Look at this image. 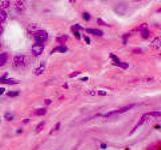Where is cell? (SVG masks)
Masks as SVG:
<instances>
[{
  "mask_svg": "<svg viewBox=\"0 0 161 150\" xmlns=\"http://www.w3.org/2000/svg\"><path fill=\"white\" fill-rule=\"evenodd\" d=\"M110 56H111V58L113 59V61H114V62H115V64H118V63L121 62V61L119 60V58H118V57H116L114 54H110Z\"/></svg>",
  "mask_w": 161,
  "mask_h": 150,
  "instance_id": "21",
  "label": "cell"
},
{
  "mask_svg": "<svg viewBox=\"0 0 161 150\" xmlns=\"http://www.w3.org/2000/svg\"><path fill=\"white\" fill-rule=\"evenodd\" d=\"M97 94H99V95H106V92L105 91H102V90H100V91H98L97 92Z\"/></svg>",
  "mask_w": 161,
  "mask_h": 150,
  "instance_id": "27",
  "label": "cell"
},
{
  "mask_svg": "<svg viewBox=\"0 0 161 150\" xmlns=\"http://www.w3.org/2000/svg\"><path fill=\"white\" fill-rule=\"evenodd\" d=\"M7 57H8L7 53H1V54H0V67L3 66V65L6 63Z\"/></svg>",
  "mask_w": 161,
  "mask_h": 150,
  "instance_id": "10",
  "label": "cell"
},
{
  "mask_svg": "<svg viewBox=\"0 0 161 150\" xmlns=\"http://www.w3.org/2000/svg\"><path fill=\"white\" fill-rule=\"evenodd\" d=\"M33 38H34V40L36 43H40V44H42L44 41L48 40V34L46 30H38L37 32H35L34 34H33Z\"/></svg>",
  "mask_w": 161,
  "mask_h": 150,
  "instance_id": "1",
  "label": "cell"
},
{
  "mask_svg": "<svg viewBox=\"0 0 161 150\" xmlns=\"http://www.w3.org/2000/svg\"><path fill=\"white\" fill-rule=\"evenodd\" d=\"M116 65H117V66L122 67V68H124V69H126L127 67H128V64H127V63H122V62L118 63V64H116Z\"/></svg>",
  "mask_w": 161,
  "mask_h": 150,
  "instance_id": "25",
  "label": "cell"
},
{
  "mask_svg": "<svg viewBox=\"0 0 161 150\" xmlns=\"http://www.w3.org/2000/svg\"><path fill=\"white\" fill-rule=\"evenodd\" d=\"M44 103H46V104H50V103H52V100H50V99H46V100H44Z\"/></svg>",
  "mask_w": 161,
  "mask_h": 150,
  "instance_id": "31",
  "label": "cell"
},
{
  "mask_svg": "<svg viewBox=\"0 0 161 150\" xmlns=\"http://www.w3.org/2000/svg\"><path fill=\"white\" fill-rule=\"evenodd\" d=\"M101 147L103 148V149H105V148L107 147V145H106V144H104V143H102V144H101Z\"/></svg>",
  "mask_w": 161,
  "mask_h": 150,
  "instance_id": "34",
  "label": "cell"
},
{
  "mask_svg": "<svg viewBox=\"0 0 161 150\" xmlns=\"http://www.w3.org/2000/svg\"><path fill=\"white\" fill-rule=\"evenodd\" d=\"M44 69H46V66H44V64L40 65V66H38L36 70H35V75H40L44 71Z\"/></svg>",
  "mask_w": 161,
  "mask_h": 150,
  "instance_id": "13",
  "label": "cell"
},
{
  "mask_svg": "<svg viewBox=\"0 0 161 150\" xmlns=\"http://www.w3.org/2000/svg\"><path fill=\"white\" fill-rule=\"evenodd\" d=\"M36 115H39V116H42V115H44V114L46 113V110L44 109V108H39V109H37V110H35V112H34Z\"/></svg>",
  "mask_w": 161,
  "mask_h": 150,
  "instance_id": "17",
  "label": "cell"
},
{
  "mask_svg": "<svg viewBox=\"0 0 161 150\" xmlns=\"http://www.w3.org/2000/svg\"><path fill=\"white\" fill-rule=\"evenodd\" d=\"M0 82H3V83H6V84H15L17 81H16V80H14V79H10V78H8V79L1 78V79H0Z\"/></svg>",
  "mask_w": 161,
  "mask_h": 150,
  "instance_id": "12",
  "label": "cell"
},
{
  "mask_svg": "<svg viewBox=\"0 0 161 150\" xmlns=\"http://www.w3.org/2000/svg\"><path fill=\"white\" fill-rule=\"evenodd\" d=\"M15 8H17V10L22 12L25 9V2H23V1H17L15 3Z\"/></svg>",
  "mask_w": 161,
  "mask_h": 150,
  "instance_id": "8",
  "label": "cell"
},
{
  "mask_svg": "<svg viewBox=\"0 0 161 150\" xmlns=\"http://www.w3.org/2000/svg\"><path fill=\"white\" fill-rule=\"evenodd\" d=\"M10 5V2L9 1H6V0H2L0 1V8H7Z\"/></svg>",
  "mask_w": 161,
  "mask_h": 150,
  "instance_id": "14",
  "label": "cell"
},
{
  "mask_svg": "<svg viewBox=\"0 0 161 150\" xmlns=\"http://www.w3.org/2000/svg\"><path fill=\"white\" fill-rule=\"evenodd\" d=\"M44 44L35 43V44L32 46V48H31V52H32V54L34 55V56H38V55H40L42 52H44Z\"/></svg>",
  "mask_w": 161,
  "mask_h": 150,
  "instance_id": "3",
  "label": "cell"
},
{
  "mask_svg": "<svg viewBox=\"0 0 161 150\" xmlns=\"http://www.w3.org/2000/svg\"><path fill=\"white\" fill-rule=\"evenodd\" d=\"M19 94L18 91H9L7 92V96H9V97H15V96H17Z\"/></svg>",
  "mask_w": 161,
  "mask_h": 150,
  "instance_id": "19",
  "label": "cell"
},
{
  "mask_svg": "<svg viewBox=\"0 0 161 150\" xmlns=\"http://www.w3.org/2000/svg\"><path fill=\"white\" fill-rule=\"evenodd\" d=\"M6 17H7L6 11L3 10V9H0V22H4L6 20Z\"/></svg>",
  "mask_w": 161,
  "mask_h": 150,
  "instance_id": "11",
  "label": "cell"
},
{
  "mask_svg": "<svg viewBox=\"0 0 161 150\" xmlns=\"http://www.w3.org/2000/svg\"><path fill=\"white\" fill-rule=\"evenodd\" d=\"M26 64V57L23 55H16L13 58V66L14 67H22Z\"/></svg>",
  "mask_w": 161,
  "mask_h": 150,
  "instance_id": "2",
  "label": "cell"
},
{
  "mask_svg": "<svg viewBox=\"0 0 161 150\" xmlns=\"http://www.w3.org/2000/svg\"><path fill=\"white\" fill-rule=\"evenodd\" d=\"M135 105H136V104H130V105H126V106H124V107H122V108H120V109L116 110V111H115V114H118V113H124L125 111H127V110L131 109V108L134 107Z\"/></svg>",
  "mask_w": 161,
  "mask_h": 150,
  "instance_id": "6",
  "label": "cell"
},
{
  "mask_svg": "<svg viewBox=\"0 0 161 150\" xmlns=\"http://www.w3.org/2000/svg\"><path fill=\"white\" fill-rule=\"evenodd\" d=\"M66 40H68V36H66V35H62V36L58 37V38H56V41L60 42V43H64Z\"/></svg>",
  "mask_w": 161,
  "mask_h": 150,
  "instance_id": "18",
  "label": "cell"
},
{
  "mask_svg": "<svg viewBox=\"0 0 161 150\" xmlns=\"http://www.w3.org/2000/svg\"><path fill=\"white\" fill-rule=\"evenodd\" d=\"M4 91H5V88L4 87H0V95L4 93Z\"/></svg>",
  "mask_w": 161,
  "mask_h": 150,
  "instance_id": "30",
  "label": "cell"
},
{
  "mask_svg": "<svg viewBox=\"0 0 161 150\" xmlns=\"http://www.w3.org/2000/svg\"><path fill=\"white\" fill-rule=\"evenodd\" d=\"M141 36H142L143 38H145V39L148 38V37H149V31H148V29H147V28L142 29V30H141Z\"/></svg>",
  "mask_w": 161,
  "mask_h": 150,
  "instance_id": "15",
  "label": "cell"
},
{
  "mask_svg": "<svg viewBox=\"0 0 161 150\" xmlns=\"http://www.w3.org/2000/svg\"><path fill=\"white\" fill-rule=\"evenodd\" d=\"M60 123H58V124H56V127H54V129L52 130V132H54V130H58V127H60Z\"/></svg>",
  "mask_w": 161,
  "mask_h": 150,
  "instance_id": "29",
  "label": "cell"
},
{
  "mask_svg": "<svg viewBox=\"0 0 161 150\" xmlns=\"http://www.w3.org/2000/svg\"><path fill=\"white\" fill-rule=\"evenodd\" d=\"M2 32H3V28H2V26L0 25V35L2 34Z\"/></svg>",
  "mask_w": 161,
  "mask_h": 150,
  "instance_id": "35",
  "label": "cell"
},
{
  "mask_svg": "<svg viewBox=\"0 0 161 150\" xmlns=\"http://www.w3.org/2000/svg\"><path fill=\"white\" fill-rule=\"evenodd\" d=\"M160 45H161V41L159 37H155L150 43V47L153 49H159L160 48Z\"/></svg>",
  "mask_w": 161,
  "mask_h": 150,
  "instance_id": "4",
  "label": "cell"
},
{
  "mask_svg": "<svg viewBox=\"0 0 161 150\" xmlns=\"http://www.w3.org/2000/svg\"><path fill=\"white\" fill-rule=\"evenodd\" d=\"M0 46H1V44H0Z\"/></svg>",
  "mask_w": 161,
  "mask_h": 150,
  "instance_id": "36",
  "label": "cell"
},
{
  "mask_svg": "<svg viewBox=\"0 0 161 150\" xmlns=\"http://www.w3.org/2000/svg\"><path fill=\"white\" fill-rule=\"evenodd\" d=\"M5 119L8 120V121H10V120L13 119V115L11 113H6L5 114Z\"/></svg>",
  "mask_w": 161,
  "mask_h": 150,
  "instance_id": "24",
  "label": "cell"
},
{
  "mask_svg": "<svg viewBox=\"0 0 161 150\" xmlns=\"http://www.w3.org/2000/svg\"><path fill=\"white\" fill-rule=\"evenodd\" d=\"M98 23H99V24H101V25H107L105 22H103V21H102V19H100V18L98 19Z\"/></svg>",
  "mask_w": 161,
  "mask_h": 150,
  "instance_id": "28",
  "label": "cell"
},
{
  "mask_svg": "<svg viewBox=\"0 0 161 150\" xmlns=\"http://www.w3.org/2000/svg\"><path fill=\"white\" fill-rule=\"evenodd\" d=\"M66 50H68V48H66V46H58V47H56V48L54 49V52H62V53H64V52H66Z\"/></svg>",
  "mask_w": 161,
  "mask_h": 150,
  "instance_id": "16",
  "label": "cell"
},
{
  "mask_svg": "<svg viewBox=\"0 0 161 150\" xmlns=\"http://www.w3.org/2000/svg\"><path fill=\"white\" fill-rule=\"evenodd\" d=\"M133 52L134 53H141V49H135V50H133Z\"/></svg>",
  "mask_w": 161,
  "mask_h": 150,
  "instance_id": "32",
  "label": "cell"
},
{
  "mask_svg": "<svg viewBox=\"0 0 161 150\" xmlns=\"http://www.w3.org/2000/svg\"><path fill=\"white\" fill-rule=\"evenodd\" d=\"M78 74H80V72H78V71H76V72L72 73V74H70V77H76V75H78Z\"/></svg>",
  "mask_w": 161,
  "mask_h": 150,
  "instance_id": "26",
  "label": "cell"
},
{
  "mask_svg": "<svg viewBox=\"0 0 161 150\" xmlns=\"http://www.w3.org/2000/svg\"><path fill=\"white\" fill-rule=\"evenodd\" d=\"M147 117H148V114H144V115H142V117L140 118V120H139V122H138V123H137V125L135 126V127L132 129V132H134L135 130L137 129V128H138V127H140V126L142 125V124L145 122V120L147 119Z\"/></svg>",
  "mask_w": 161,
  "mask_h": 150,
  "instance_id": "5",
  "label": "cell"
},
{
  "mask_svg": "<svg viewBox=\"0 0 161 150\" xmlns=\"http://www.w3.org/2000/svg\"><path fill=\"white\" fill-rule=\"evenodd\" d=\"M80 25H74V26H72V32H78V30H80Z\"/></svg>",
  "mask_w": 161,
  "mask_h": 150,
  "instance_id": "22",
  "label": "cell"
},
{
  "mask_svg": "<svg viewBox=\"0 0 161 150\" xmlns=\"http://www.w3.org/2000/svg\"><path fill=\"white\" fill-rule=\"evenodd\" d=\"M85 40H86V42H87L88 44H89V43H90V41H91V40H90V38H89V37H87V36L85 37Z\"/></svg>",
  "mask_w": 161,
  "mask_h": 150,
  "instance_id": "33",
  "label": "cell"
},
{
  "mask_svg": "<svg viewBox=\"0 0 161 150\" xmlns=\"http://www.w3.org/2000/svg\"><path fill=\"white\" fill-rule=\"evenodd\" d=\"M44 122L42 121V122H40V123L38 124V125H37V127H36V132H39L40 131V130H42L44 129Z\"/></svg>",
  "mask_w": 161,
  "mask_h": 150,
  "instance_id": "20",
  "label": "cell"
},
{
  "mask_svg": "<svg viewBox=\"0 0 161 150\" xmlns=\"http://www.w3.org/2000/svg\"><path fill=\"white\" fill-rule=\"evenodd\" d=\"M83 17H84V19H85L86 21H89L90 19H91V15H90L88 12H85V13H84V14H83Z\"/></svg>",
  "mask_w": 161,
  "mask_h": 150,
  "instance_id": "23",
  "label": "cell"
},
{
  "mask_svg": "<svg viewBox=\"0 0 161 150\" xmlns=\"http://www.w3.org/2000/svg\"><path fill=\"white\" fill-rule=\"evenodd\" d=\"M86 31H87L88 33H91V34H95V35H98V36H102L103 35V32H102L101 30H99V29H86Z\"/></svg>",
  "mask_w": 161,
  "mask_h": 150,
  "instance_id": "9",
  "label": "cell"
},
{
  "mask_svg": "<svg viewBox=\"0 0 161 150\" xmlns=\"http://www.w3.org/2000/svg\"><path fill=\"white\" fill-rule=\"evenodd\" d=\"M27 30H28V32L29 33H33L34 34L35 32H37L38 30H40L39 29V27H38V25H36V24H30V25H28V27H27Z\"/></svg>",
  "mask_w": 161,
  "mask_h": 150,
  "instance_id": "7",
  "label": "cell"
}]
</instances>
